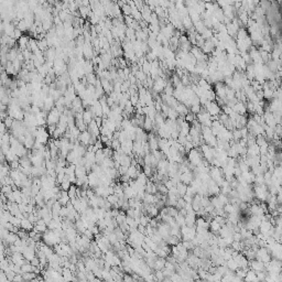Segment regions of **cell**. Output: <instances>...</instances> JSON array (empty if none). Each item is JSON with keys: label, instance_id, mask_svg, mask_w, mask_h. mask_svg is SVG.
Instances as JSON below:
<instances>
[{"label": "cell", "instance_id": "4fadbf2b", "mask_svg": "<svg viewBox=\"0 0 282 282\" xmlns=\"http://www.w3.org/2000/svg\"><path fill=\"white\" fill-rule=\"evenodd\" d=\"M165 267V261L160 257V259H157L154 262V269L155 270H162Z\"/></svg>", "mask_w": 282, "mask_h": 282}, {"label": "cell", "instance_id": "8fae6325", "mask_svg": "<svg viewBox=\"0 0 282 282\" xmlns=\"http://www.w3.org/2000/svg\"><path fill=\"white\" fill-rule=\"evenodd\" d=\"M106 159L105 152H104V148L103 149H98L96 151V163L97 164H101V162Z\"/></svg>", "mask_w": 282, "mask_h": 282}, {"label": "cell", "instance_id": "6da1fadb", "mask_svg": "<svg viewBox=\"0 0 282 282\" xmlns=\"http://www.w3.org/2000/svg\"><path fill=\"white\" fill-rule=\"evenodd\" d=\"M42 241H44L46 245H49V246H51V247H54L55 245L61 243L62 238L55 230H53V229H48V230L43 234V236H42Z\"/></svg>", "mask_w": 282, "mask_h": 282}, {"label": "cell", "instance_id": "e0dca14e", "mask_svg": "<svg viewBox=\"0 0 282 282\" xmlns=\"http://www.w3.org/2000/svg\"><path fill=\"white\" fill-rule=\"evenodd\" d=\"M0 282H9L8 276L3 270H1V272H0Z\"/></svg>", "mask_w": 282, "mask_h": 282}, {"label": "cell", "instance_id": "2e32d148", "mask_svg": "<svg viewBox=\"0 0 282 282\" xmlns=\"http://www.w3.org/2000/svg\"><path fill=\"white\" fill-rule=\"evenodd\" d=\"M143 127L147 131H150L152 129V120L149 118H145V120L143 121Z\"/></svg>", "mask_w": 282, "mask_h": 282}, {"label": "cell", "instance_id": "52a82bcc", "mask_svg": "<svg viewBox=\"0 0 282 282\" xmlns=\"http://www.w3.org/2000/svg\"><path fill=\"white\" fill-rule=\"evenodd\" d=\"M188 158H190V161H191L193 164H195V165H197V164H201V163H202V157L199 155L197 150H192L191 153H190V155H188Z\"/></svg>", "mask_w": 282, "mask_h": 282}, {"label": "cell", "instance_id": "8992f818", "mask_svg": "<svg viewBox=\"0 0 282 282\" xmlns=\"http://www.w3.org/2000/svg\"><path fill=\"white\" fill-rule=\"evenodd\" d=\"M33 229H35V230H38L39 232H42V234H44L48 229H49V227H48V224L45 223V221L43 219V218H40V219H38V221L34 224V228Z\"/></svg>", "mask_w": 282, "mask_h": 282}, {"label": "cell", "instance_id": "277c9868", "mask_svg": "<svg viewBox=\"0 0 282 282\" xmlns=\"http://www.w3.org/2000/svg\"><path fill=\"white\" fill-rule=\"evenodd\" d=\"M92 140H93V136H92V133L89 132L88 130L82 131L81 134H79V137H78V141L83 144V145H85V147L89 145V144L92 143Z\"/></svg>", "mask_w": 282, "mask_h": 282}, {"label": "cell", "instance_id": "7a4b0ae2", "mask_svg": "<svg viewBox=\"0 0 282 282\" xmlns=\"http://www.w3.org/2000/svg\"><path fill=\"white\" fill-rule=\"evenodd\" d=\"M50 136L51 133L49 132V130H46L44 127H39L37 130V134H35V140L42 144L49 143L50 141Z\"/></svg>", "mask_w": 282, "mask_h": 282}, {"label": "cell", "instance_id": "5bb4252c", "mask_svg": "<svg viewBox=\"0 0 282 282\" xmlns=\"http://www.w3.org/2000/svg\"><path fill=\"white\" fill-rule=\"evenodd\" d=\"M77 190H78L77 186H75V185H73V184L71 185L70 190L67 191V192H68V195H70V197H71V199L77 197Z\"/></svg>", "mask_w": 282, "mask_h": 282}, {"label": "cell", "instance_id": "ac0fdd59", "mask_svg": "<svg viewBox=\"0 0 282 282\" xmlns=\"http://www.w3.org/2000/svg\"><path fill=\"white\" fill-rule=\"evenodd\" d=\"M132 280H133L132 276H127V274L123 276V281H132Z\"/></svg>", "mask_w": 282, "mask_h": 282}, {"label": "cell", "instance_id": "30bf717a", "mask_svg": "<svg viewBox=\"0 0 282 282\" xmlns=\"http://www.w3.org/2000/svg\"><path fill=\"white\" fill-rule=\"evenodd\" d=\"M148 143H149V145H150V150L155 151V150L159 149V139L155 138L153 134H150L149 136V141H148Z\"/></svg>", "mask_w": 282, "mask_h": 282}, {"label": "cell", "instance_id": "7c38bea8", "mask_svg": "<svg viewBox=\"0 0 282 282\" xmlns=\"http://www.w3.org/2000/svg\"><path fill=\"white\" fill-rule=\"evenodd\" d=\"M73 183L67 179L66 177H65V179L63 180V182L60 184V188H61L62 191H68L70 190V188H71V185H72Z\"/></svg>", "mask_w": 282, "mask_h": 282}, {"label": "cell", "instance_id": "ba28073f", "mask_svg": "<svg viewBox=\"0 0 282 282\" xmlns=\"http://www.w3.org/2000/svg\"><path fill=\"white\" fill-rule=\"evenodd\" d=\"M21 228L27 230V232H30L34 228V224L29 219L28 217H24L21 219Z\"/></svg>", "mask_w": 282, "mask_h": 282}, {"label": "cell", "instance_id": "5b68a950", "mask_svg": "<svg viewBox=\"0 0 282 282\" xmlns=\"http://www.w3.org/2000/svg\"><path fill=\"white\" fill-rule=\"evenodd\" d=\"M88 185L89 188H94L99 185V177L93 171H90L88 173Z\"/></svg>", "mask_w": 282, "mask_h": 282}, {"label": "cell", "instance_id": "9a60e30c", "mask_svg": "<svg viewBox=\"0 0 282 282\" xmlns=\"http://www.w3.org/2000/svg\"><path fill=\"white\" fill-rule=\"evenodd\" d=\"M83 118H84V121H85V123L86 125H88L89 122H92L94 119H93V112L92 111H85L83 114Z\"/></svg>", "mask_w": 282, "mask_h": 282}, {"label": "cell", "instance_id": "9c48e42d", "mask_svg": "<svg viewBox=\"0 0 282 282\" xmlns=\"http://www.w3.org/2000/svg\"><path fill=\"white\" fill-rule=\"evenodd\" d=\"M60 203H61L63 206H65V205H67L70 202H71V197H70V195H68V192L67 191H61V194H60V196H59V199H57Z\"/></svg>", "mask_w": 282, "mask_h": 282}, {"label": "cell", "instance_id": "3957f363", "mask_svg": "<svg viewBox=\"0 0 282 282\" xmlns=\"http://www.w3.org/2000/svg\"><path fill=\"white\" fill-rule=\"evenodd\" d=\"M61 119V112L60 110H57L56 108H53L52 110H50L48 118H46V122L48 125H57L59 121Z\"/></svg>", "mask_w": 282, "mask_h": 282}]
</instances>
